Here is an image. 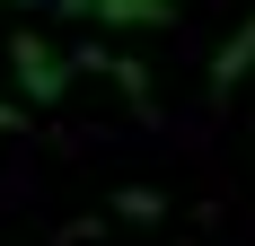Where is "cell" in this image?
<instances>
[{
  "mask_svg": "<svg viewBox=\"0 0 255 246\" xmlns=\"http://www.w3.org/2000/svg\"><path fill=\"white\" fill-rule=\"evenodd\" d=\"M62 62H71V71H106L132 106H141V115H150V62H132V53H115V44H71Z\"/></svg>",
  "mask_w": 255,
  "mask_h": 246,
  "instance_id": "2",
  "label": "cell"
},
{
  "mask_svg": "<svg viewBox=\"0 0 255 246\" xmlns=\"http://www.w3.org/2000/svg\"><path fill=\"white\" fill-rule=\"evenodd\" d=\"M18 9H53V0H18Z\"/></svg>",
  "mask_w": 255,
  "mask_h": 246,
  "instance_id": "7",
  "label": "cell"
},
{
  "mask_svg": "<svg viewBox=\"0 0 255 246\" xmlns=\"http://www.w3.org/2000/svg\"><path fill=\"white\" fill-rule=\"evenodd\" d=\"M247 71H255V18L238 26V35H229L220 53H211V71H203V88H211V97H238V79H247Z\"/></svg>",
  "mask_w": 255,
  "mask_h": 246,
  "instance_id": "4",
  "label": "cell"
},
{
  "mask_svg": "<svg viewBox=\"0 0 255 246\" xmlns=\"http://www.w3.org/2000/svg\"><path fill=\"white\" fill-rule=\"evenodd\" d=\"M0 132H26V106H0Z\"/></svg>",
  "mask_w": 255,
  "mask_h": 246,
  "instance_id": "6",
  "label": "cell"
},
{
  "mask_svg": "<svg viewBox=\"0 0 255 246\" xmlns=\"http://www.w3.org/2000/svg\"><path fill=\"white\" fill-rule=\"evenodd\" d=\"M106 211H115V220H132V229H158V220H167V194H158V185H115V194H106Z\"/></svg>",
  "mask_w": 255,
  "mask_h": 246,
  "instance_id": "5",
  "label": "cell"
},
{
  "mask_svg": "<svg viewBox=\"0 0 255 246\" xmlns=\"http://www.w3.org/2000/svg\"><path fill=\"white\" fill-rule=\"evenodd\" d=\"M9 79H18L26 106H62V97H71V62H62V44H53V35H35V26H18V35H9Z\"/></svg>",
  "mask_w": 255,
  "mask_h": 246,
  "instance_id": "1",
  "label": "cell"
},
{
  "mask_svg": "<svg viewBox=\"0 0 255 246\" xmlns=\"http://www.w3.org/2000/svg\"><path fill=\"white\" fill-rule=\"evenodd\" d=\"M88 26H106V35H158V26H176V0H88Z\"/></svg>",
  "mask_w": 255,
  "mask_h": 246,
  "instance_id": "3",
  "label": "cell"
}]
</instances>
